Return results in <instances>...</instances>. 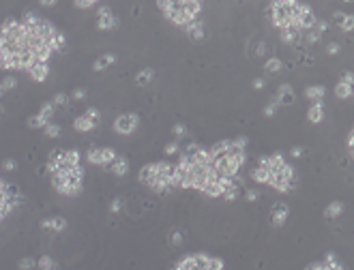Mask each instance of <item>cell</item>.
Masks as SVG:
<instances>
[{"label": "cell", "instance_id": "cell-46", "mask_svg": "<svg viewBox=\"0 0 354 270\" xmlns=\"http://www.w3.org/2000/svg\"><path fill=\"white\" fill-rule=\"evenodd\" d=\"M258 197H260V193L256 189H247V193H245V200H247V202H256Z\"/></svg>", "mask_w": 354, "mask_h": 270}, {"label": "cell", "instance_id": "cell-20", "mask_svg": "<svg viewBox=\"0 0 354 270\" xmlns=\"http://www.w3.org/2000/svg\"><path fill=\"white\" fill-rule=\"evenodd\" d=\"M180 9H183L189 17L198 19L200 11H202V2H198V0H183V2H180Z\"/></svg>", "mask_w": 354, "mask_h": 270}, {"label": "cell", "instance_id": "cell-22", "mask_svg": "<svg viewBox=\"0 0 354 270\" xmlns=\"http://www.w3.org/2000/svg\"><path fill=\"white\" fill-rule=\"evenodd\" d=\"M110 172L114 174V176H127V172H129V161H127V157H116V161L110 165Z\"/></svg>", "mask_w": 354, "mask_h": 270}, {"label": "cell", "instance_id": "cell-42", "mask_svg": "<svg viewBox=\"0 0 354 270\" xmlns=\"http://www.w3.org/2000/svg\"><path fill=\"white\" fill-rule=\"evenodd\" d=\"M95 2H99V0H75V6L77 9H88V6H92Z\"/></svg>", "mask_w": 354, "mask_h": 270}, {"label": "cell", "instance_id": "cell-27", "mask_svg": "<svg viewBox=\"0 0 354 270\" xmlns=\"http://www.w3.org/2000/svg\"><path fill=\"white\" fill-rule=\"evenodd\" d=\"M153 77H155L153 67H144L140 73L135 75V84H138V86H146L148 82H153Z\"/></svg>", "mask_w": 354, "mask_h": 270}, {"label": "cell", "instance_id": "cell-55", "mask_svg": "<svg viewBox=\"0 0 354 270\" xmlns=\"http://www.w3.org/2000/svg\"><path fill=\"white\" fill-rule=\"evenodd\" d=\"M344 2H352V0H344Z\"/></svg>", "mask_w": 354, "mask_h": 270}, {"label": "cell", "instance_id": "cell-49", "mask_svg": "<svg viewBox=\"0 0 354 270\" xmlns=\"http://www.w3.org/2000/svg\"><path fill=\"white\" fill-rule=\"evenodd\" d=\"M348 150H350L352 159H354V129H352V131H350V135H348Z\"/></svg>", "mask_w": 354, "mask_h": 270}, {"label": "cell", "instance_id": "cell-43", "mask_svg": "<svg viewBox=\"0 0 354 270\" xmlns=\"http://www.w3.org/2000/svg\"><path fill=\"white\" fill-rule=\"evenodd\" d=\"M67 101H69V97L64 95V92H58V95L54 97V105H67Z\"/></svg>", "mask_w": 354, "mask_h": 270}, {"label": "cell", "instance_id": "cell-1", "mask_svg": "<svg viewBox=\"0 0 354 270\" xmlns=\"http://www.w3.org/2000/svg\"><path fill=\"white\" fill-rule=\"evenodd\" d=\"M174 270H226V264H223V260L213 258V255L191 253L180 258L174 264Z\"/></svg>", "mask_w": 354, "mask_h": 270}, {"label": "cell", "instance_id": "cell-53", "mask_svg": "<svg viewBox=\"0 0 354 270\" xmlns=\"http://www.w3.org/2000/svg\"><path fill=\"white\" fill-rule=\"evenodd\" d=\"M39 2H41L43 6H54L56 2H58V0H39Z\"/></svg>", "mask_w": 354, "mask_h": 270}, {"label": "cell", "instance_id": "cell-3", "mask_svg": "<svg viewBox=\"0 0 354 270\" xmlns=\"http://www.w3.org/2000/svg\"><path fill=\"white\" fill-rule=\"evenodd\" d=\"M52 184H54V189L58 191L60 195L75 197V195L82 193V182L71 180V178H67L64 174H52Z\"/></svg>", "mask_w": 354, "mask_h": 270}, {"label": "cell", "instance_id": "cell-39", "mask_svg": "<svg viewBox=\"0 0 354 270\" xmlns=\"http://www.w3.org/2000/svg\"><path fill=\"white\" fill-rule=\"evenodd\" d=\"M15 86H17V80L9 75V77H4V80H2V86H0V88H2V92H9V90H13Z\"/></svg>", "mask_w": 354, "mask_h": 270}, {"label": "cell", "instance_id": "cell-12", "mask_svg": "<svg viewBox=\"0 0 354 270\" xmlns=\"http://www.w3.org/2000/svg\"><path fill=\"white\" fill-rule=\"evenodd\" d=\"M275 101L279 103V108H281V105L286 108V105H292L296 101V92H294V88L290 86V84H281V86L277 88Z\"/></svg>", "mask_w": 354, "mask_h": 270}, {"label": "cell", "instance_id": "cell-35", "mask_svg": "<svg viewBox=\"0 0 354 270\" xmlns=\"http://www.w3.org/2000/svg\"><path fill=\"white\" fill-rule=\"evenodd\" d=\"M172 133L176 135V139L180 141V139H185L187 137V127L183 125V123H176L174 127H172Z\"/></svg>", "mask_w": 354, "mask_h": 270}, {"label": "cell", "instance_id": "cell-5", "mask_svg": "<svg viewBox=\"0 0 354 270\" xmlns=\"http://www.w3.org/2000/svg\"><path fill=\"white\" fill-rule=\"evenodd\" d=\"M54 101H45L41 105V110H39V114L37 116H32V118H28V127H32V129H45V127L49 125V120H52V116H54Z\"/></svg>", "mask_w": 354, "mask_h": 270}, {"label": "cell", "instance_id": "cell-18", "mask_svg": "<svg viewBox=\"0 0 354 270\" xmlns=\"http://www.w3.org/2000/svg\"><path fill=\"white\" fill-rule=\"evenodd\" d=\"M97 127V120H92V118H88L86 114H82V116H77L75 120H73V129L75 131H79V133H86V131H92Z\"/></svg>", "mask_w": 354, "mask_h": 270}, {"label": "cell", "instance_id": "cell-52", "mask_svg": "<svg viewBox=\"0 0 354 270\" xmlns=\"http://www.w3.org/2000/svg\"><path fill=\"white\" fill-rule=\"evenodd\" d=\"M327 28H329L327 22H320V19H318V24H316V30H318V32H320V34H322V32H327Z\"/></svg>", "mask_w": 354, "mask_h": 270}, {"label": "cell", "instance_id": "cell-45", "mask_svg": "<svg viewBox=\"0 0 354 270\" xmlns=\"http://www.w3.org/2000/svg\"><path fill=\"white\" fill-rule=\"evenodd\" d=\"M71 99H75V101H82V99H86V88H75L73 95H71Z\"/></svg>", "mask_w": 354, "mask_h": 270}, {"label": "cell", "instance_id": "cell-2", "mask_svg": "<svg viewBox=\"0 0 354 270\" xmlns=\"http://www.w3.org/2000/svg\"><path fill=\"white\" fill-rule=\"evenodd\" d=\"M0 193H2V200H0V217L6 219L11 210H15L17 206L24 202V197L19 195L15 184H11L6 180H0Z\"/></svg>", "mask_w": 354, "mask_h": 270}, {"label": "cell", "instance_id": "cell-38", "mask_svg": "<svg viewBox=\"0 0 354 270\" xmlns=\"http://www.w3.org/2000/svg\"><path fill=\"white\" fill-rule=\"evenodd\" d=\"M320 37H322V34L318 32L316 28H314V30H307V34H305V43H307V45H314V43H318V41H320Z\"/></svg>", "mask_w": 354, "mask_h": 270}, {"label": "cell", "instance_id": "cell-24", "mask_svg": "<svg viewBox=\"0 0 354 270\" xmlns=\"http://www.w3.org/2000/svg\"><path fill=\"white\" fill-rule=\"evenodd\" d=\"M251 178H254L256 182H260V184H269L271 182V172L266 167L258 165V167L251 169Z\"/></svg>", "mask_w": 354, "mask_h": 270}, {"label": "cell", "instance_id": "cell-54", "mask_svg": "<svg viewBox=\"0 0 354 270\" xmlns=\"http://www.w3.org/2000/svg\"><path fill=\"white\" fill-rule=\"evenodd\" d=\"M258 56H262V54H266V43H260L258 45V52H256Z\"/></svg>", "mask_w": 354, "mask_h": 270}, {"label": "cell", "instance_id": "cell-4", "mask_svg": "<svg viewBox=\"0 0 354 270\" xmlns=\"http://www.w3.org/2000/svg\"><path fill=\"white\" fill-rule=\"evenodd\" d=\"M116 150L114 148H90L88 152H86V159H88V163H92V165H105L110 167L114 161H116Z\"/></svg>", "mask_w": 354, "mask_h": 270}, {"label": "cell", "instance_id": "cell-17", "mask_svg": "<svg viewBox=\"0 0 354 270\" xmlns=\"http://www.w3.org/2000/svg\"><path fill=\"white\" fill-rule=\"evenodd\" d=\"M322 118H324V103L322 101H314L312 108L307 110V120L312 125H318V123H322Z\"/></svg>", "mask_w": 354, "mask_h": 270}, {"label": "cell", "instance_id": "cell-36", "mask_svg": "<svg viewBox=\"0 0 354 270\" xmlns=\"http://www.w3.org/2000/svg\"><path fill=\"white\" fill-rule=\"evenodd\" d=\"M178 150H180V141L178 139L170 141V144H165V148H163V152L168 154V157H172V154H178Z\"/></svg>", "mask_w": 354, "mask_h": 270}, {"label": "cell", "instance_id": "cell-14", "mask_svg": "<svg viewBox=\"0 0 354 270\" xmlns=\"http://www.w3.org/2000/svg\"><path fill=\"white\" fill-rule=\"evenodd\" d=\"M333 22L342 28L344 32H352L354 30V15H352V13L337 11V13H333Z\"/></svg>", "mask_w": 354, "mask_h": 270}, {"label": "cell", "instance_id": "cell-15", "mask_svg": "<svg viewBox=\"0 0 354 270\" xmlns=\"http://www.w3.org/2000/svg\"><path fill=\"white\" fill-rule=\"evenodd\" d=\"M41 227L43 230H49V232H56V234H60L67 230V219H62V217H52V219H43L41 221Z\"/></svg>", "mask_w": 354, "mask_h": 270}, {"label": "cell", "instance_id": "cell-56", "mask_svg": "<svg viewBox=\"0 0 354 270\" xmlns=\"http://www.w3.org/2000/svg\"><path fill=\"white\" fill-rule=\"evenodd\" d=\"M198 2H202V0H198Z\"/></svg>", "mask_w": 354, "mask_h": 270}, {"label": "cell", "instance_id": "cell-44", "mask_svg": "<svg viewBox=\"0 0 354 270\" xmlns=\"http://www.w3.org/2000/svg\"><path fill=\"white\" fill-rule=\"evenodd\" d=\"M120 210H122V200L116 197V200H112V204H110V212H120Z\"/></svg>", "mask_w": 354, "mask_h": 270}, {"label": "cell", "instance_id": "cell-51", "mask_svg": "<svg viewBox=\"0 0 354 270\" xmlns=\"http://www.w3.org/2000/svg\"><path fill=\"white\" fill-rule=\"evenodd\" d=\"M264 84H266V82L262 80V77H258V80H254V82H251V86H254L256 90H262V88H264Z\"/></svg>", "mask_w": 354, "mask_h": 270}, {"label": "cell", "instance_id": "cell-28", "mask_svg": "<svg viewBox=\"0 0 354 270\" xmlns=\"http://www.w3.org/2000/svg\"><path fill=\"white\" fill-rule=\"evenodd\" d=\"M301 37V30H296V28H286V30H281V41L284 43H296Z\"/></svg>", "mask_w": 354, "mask_h": 270}, {"label": "cell", "instance_id": "cell-33", "mask_svg": "<svg viewBox=\"0 0 354 270\" xmlns=\"http://www.w3.org/2000/svg\"><path fill=\"white\" fill-rule=\"evenodd\" d=\"M170 245L172 247H180V245H183V240H185V234H183V230H174V232H172L170 234Z\"/></svg>", "mask_w": 354, "mask_h": 270}, {"label": "cell", "instance_id": "cell-30", "mask_svg": "<svg viewBox=\"0 0 354 270\" xmlns=\"http://www.w3.org/2000/svg\"><path fill=\"white\" fill-rule=\"evenodd\" d=\"M37 270H58V264H56V262L49 258V255H41Z\"/></svg>", "mask_w": 354, "mask_h": 270}, {"label": "cell", "instance_id": "cell-13", "mask_svg": "<svg viewBox=\"0 0 354 270\" xmlns=\"http://www.w3.org/2000/svg\"><path fill=\"white\" fill-rule=\"evenodd\" d=\"M165 17H168L170 19V22L172 24H176V26H187V24H191L193 22V17H189V15H187V13L183 11V9H180V2L174 6V9H172V11H168V13H165Z\"/></svg>", "mask_w": 354, "mask_h": 270}, {"label": "cell", "instance_id": "cell-47", "mask_svg": "<svg viewBox=\"0 0 354 270\" xmlns=\"http://www.w3.org/2000/svg\"><path fill=\"white\" fill-rule=\"evenodd\" d=\"M84 114H86V116H88V118H92V120H97V123H99V116H101V114H99V110H97V108H88Z\"/></svg>", "mask_w": 354, "mask_h": 270}, {"label": "cell", "instance_id": "cell-6", "mask_svg": "<svg viewBox=\"0 0 354 270\" xmlns=\"http://www.w3.org/2000/svg\"><path fill=\"white\" fill-rule=\"evenodd\" d=\"M112 127H114V131H116V133L129 135V133H133L140 127V116H138V114H122V116H118L116 120H114Z\"/></svg>", "mask_w": 354, "mask_h": 270}, {"label": "cell", "instance_id": "cell-9", "mask_svg": "<svg viewBox=\"0 0 354 270\" xmlns=\"http://www.w3.org/2000/svg\"><path fill=\"white\" fill-rule=\"evenodd\" d=\"M97 15H99L97 17V28H99V30H112V28L118 26V19L112 15L110 6H101Z\"/></svg>", "mask_w": 354, "mask_h": 270}, {"label": "cell", "instance_id": "cell-19", "mask_svg": "<svg viewBox=\"0 0 354 270\" xmlns=\"http://www.w3.org/2000/svg\"><path fill=\"white\" fill-rule=\"evenodd\" d=\"M79 161H82V154H79V150H64V157L60 161V167H77Z\"/></svg>", "mask_w": 354, "mask_h": 270}, {"label": "cell", "instance_id": "cell-10", "mask_svg": "<svg viewBox=\"0 0 354 270\" xmlns=\"http://www.w3.org/2000/svg\"><path fill=\"white\" fill-rule=\"evenodd\" d=\"M157 180H159V161L157 163H148V165H144L140 169V182L146 184L148 189L153 187Z\"/></svg>", "mask_w": 354, "mask_h": 270}, {"label": "cell", "instance_id": "cell-8", "mask_svg": "<svg viewBox=\"0 0 354 270\" xmlns=\"http://www.w3.org/2000/svg\"><path fill=\"white\" fill-rule=\"evenodd\" d=\"M288 217H290V206H288L286 202H277L275 206H273V210H271V225L273 227H281L288 221Z\"/></svg>", "mask_w": 354, "mask_h": 270}, {"label": "cell", "instance_id": "cell-57", "mask_svg": "<svg viewBox=\"0 0 354 270\" xmlns=\"http://www.w3.org/2000/svg\"><path fill=\"white\" fill-rule=\"evenodd\" d=\"M352 97H354V92H352Z\"/></svg>", "mask_w": 354, "mask_h": 270}, {"label": "cell", "instance_id": "cell-40", "mask_svg": "<svg viewBox=\"0 0 354 270\" xmlns=\"http://www.w3.org/2000/svg\"><path fill=\"white\" fill-rule=\"evenodd\" d=\"M277 110H279V103L275 101V99H271V103L264 108V116H269V118H271V116H275Z\"/></svg>", "mask_w": 354, "mask_h": 270}, {"label": "cell", "instance_id": "cell-29", "mask_svg": "<svg viewBox=\"0 0 354 270\" xmlns=\"http://www.w3.org/2000/svg\"><path fill=\"white\" fill-rule=\"evenodd\" d=\"M21 24L28 26V28H37V26L41 24V17H39L34 11H26V13H24V19H21Z\"/></svg>", "mask_w": 354, "mask_h": 270}, {"label": "cell", "instance_id": "cell-7", "mask_svg": "<svg viewBox=\"0 0 354 270\" xmlns=\"http://www.w3.org/2000/svg\"><path fill=\"white\" fill-rule=\"evenodd\" d=\"M352 92H354V73H350V71H348V73H344L342 80L337 82L335 97L337 99H350Z\"/></svg>", "mask_w": 354, "mask_h": 270}, {"label": "cell", "instance_id": "cell-48", "mask_svg": "<svg viewBox=\"0 0 354 270\" xmlns=\"http://www.w3.org/2000/svg\"><path fill=\"white\" fill-rule=\"evenodd\" d=\"M303 152H305V150H303L301 146H294L292 150H290V157H292V159H301V157H303Z\"/></svg>", "mask_w": 354, "mask_h": 270}, {"label": "cell", "instance_id": "cell-31", "mask_svg": "<svg viewBox=\"0 0 354 270\" xmlns=\"http://www.w3.org/2000/svg\"><path fill=\"white\" fill-rule=\"evenodd\" d=\"M281 69H284V62H281L279 58H269V60H266V65H264V71H266V73H279V71Z\"/></svg>", "mask_w": 354, "mask_h": 270}, {"label": "cell", "instance_id": "cell-41", "mask_svg": "<svg viewBox=\"0 0 354 270\" xmlns=\"http://www.w3.org/2000/svg\"><path fill=\"white\" fill-rule=\"evenodd\" d=\"M2 169H4V172H15V169H17V163H15V159H4V163H2Z\"/></svg>", "mask_w": 354, "mask_h": 270}, {"label": "cell", "instance_id": "cell-37", "mask_svg": "<svg viewBox=\"0 0 354 270\" xmlns=\"http://www.w3.org/2000/svg\"><path fill=\"white\" fill-rule=\"evenodd\" d=\"M43 131H45L47 137H58V135L62 133L60 127H58V125H54V123H49V125L45 127V129H43Z\"/></svg>", "mask_w": 354, "mask_h": 270}, {"label": "cell", "instance_id": "cell-32", "mask_svg": "<svg viewBox=\"0 0 354 270\" xmlns=\"http://www.w3.org/2000/svg\"><path fill=\"white\" fill-rule=\"evenodd\" d=\"M39 266V260H34V258H21L17 262V268L19 270H32V268H37Z\"/></svg>", "mask_w": 354, "mask_h": 270}, {"label": "cell", "instance_id": "cell-34", "mask_svg": "<svg viewBox=\"0 0 354 270\" xmlns=\"http://www.w3.org/2000/svg\"><path fill=\"white\" fill-rule=\"evenodd\" d=\"M49 45H52L54 52H60V49L64 47V34H62V32H56V34H54V39H52V43H49Z\"/></svg>", "mask_w": 354, "mask_h": 270}, {"label": "cell", "instance_id": "cell-23", "mask_svg": "<svg viewBox=\"0 0 354 270\" xmlns=\"http://www.w3.org/2000/svg\"><path fill=\"white\" fill-rule=\"evenodd\" d=\"M344 204L342 202H331L327 208H324V217L327 219H331V221H333V219H337V217H342L344 215Z\"/></svg>", "mask_w": 354, "mask_h": 270}, {"label": "cell", "instance_id": "cell-25", "mask_svg": "<svg viewBox=\"0 0 354 270\" xmlns=\"http://www.w3.org/2000/svg\"><path fill=\"white\" fill-rule=\"evenodd\" d=\"M324 95H327V88L324 86H307L305 88V97L309 99V101H322L324 99Z\"/></svg>", "mask_w": 354, "mask_h": 270}, {"label": "cell", "instance_id": "cell-50", "mask_svg": "<svg viewBox=\"0 0 354 270\" xmlns=\"http://www.w3.org/2000/svg\"><path fill=\"white\" fill-rule=\"evenodd\" d=\"M337 52H339V45H337V43H329V45H327V54H329V56H335Z\"/></svg>", "mask_w": 354, "mask_h": 270}, {"label": "cell", "instance_id": "cell-26", "mask_svg": "<svg viewBox=\"0 0 354 270\" xmlns=\"http://www.w3.org/2000/svg\"><path fill=\"white\" fill-rule=\"evenodd\" d=\"M114 62H116V54H103L101 58H97L95 62H92V69H95V71H103L110 65H114Z\"/></svg>", "mask_w": 354, "mask_h": 270}, {"label": "cell", "instance_id": "cell-16", "mask_svg": "<svg viewBox=\"0 0 354 270\" xmlns=\"http://www.w3.org/2000/svg\"><path fill=\"white\" fill-rule=\"evenodd\" d=\"M185 32H187V37L189 39H193V41H202L204 39V24L200 22V19H193L191 24H187L185 26Z\"/></svg>", "mask_w": 354, "mask_h": 270}, {"label": "cell", "instance_id": "cell-11", "mask_svg": "<svg viewBox=\"0 0 354 270\" xmlns=\"http://www.w3.org/2000/svg\"><path fill=\"white\" fill-rule=\"evenodd\" d=\"M305 270H344V266L339 264V260H337L335 253H327L322 262H316V264L307 266Z\"/></svg>", "mask_w": 354, "mask_h": 270}, {"label": "cell", "instance_id": "cell-21", "mask_svg": "<svg viewBox=\"0 0 354 270\" xmlns=\"http://www.w3.org/2000/svg\"><path fill=\"white\" fill-rule=\"evenodd\" d=\"M47 73H49V65H47V62H39V65H34L30 71H28V75H30L34 82H43L47 77Z\"/></svg>", "mask_w": 354, "mask_h": 270}]
</instances>
